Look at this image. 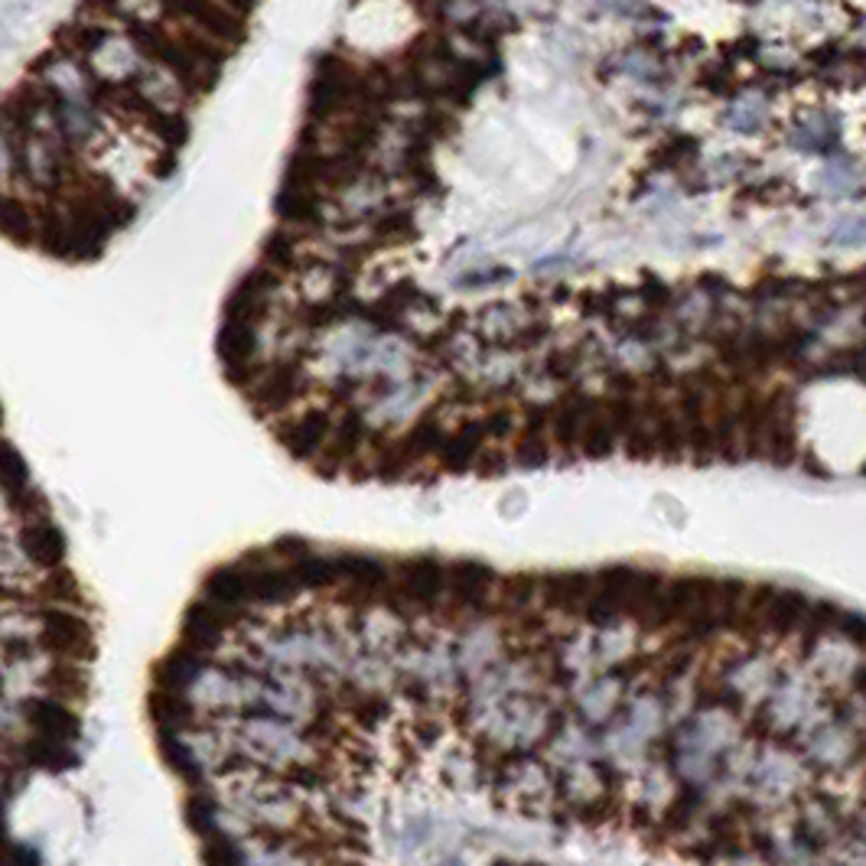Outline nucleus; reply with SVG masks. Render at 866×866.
<instances>
[{"instance_id":"f257e3e1","label":"nucleus","mask_w":866,"mask_h":866,"mask_svg":"<svg viewBox=\"0 0 866 866\" xmlns=\"http://www.w3.org/2000/svg\"><path fill=\"white\" fill-rule=\"evenodd\" d=\"M358 69L348 66L343 56L336 52H323L316 59V72H313V82H309V98H306V118L313 125H323L329 121L333 115L346 111L355 105V95H358Z\"/></svg>"},{"instance_id":"f03ea898","label":"nucleus","mask_w":866,"mask_h":866,"mask_svg":"<svg viewBox=\"0 0 866 866\" xmlns=\"http://www.w3.org/2000/svg\"><path fill=\"white\" fill-rule=\"evenodd\" d=\"M37 616L43 622L40 646L46 651L59 655L62 661H91L95 658V632L86 616L62 607H43Z\"/></svg>"},{"instance_id":"7ed1b4c3","label":"nucleus","mask_w":866,"mask_h":866,"mask_svg":"<svg viewBox=\"0 0 866 866\" xmlns=\"http://www.w3.org/2000/svg\"><path fill=\"white\" fill-rule=\"evenodd\" d=\"M450 590V563L433 558V554H417L401 561V573H397V593L407 607L417 609H436L440 600Z\"/></svg>"},{"instance_id":"20e7f679","label":"nucleus","mask_w":866,"mask_h":866,"mask_svg":"<svg viewBox=\"0 0 866 866\" xmlns=\"http://www.w3.org/2000/svg\"><path fill=\"white\" fill-rule=\"evenodd\" d=\"M216 355L225 368V378L232 385H238L242 391H248L258 378V365H255V355H258V333L255 326L248 323H232V319H222L216 336Z\"/></svg>"},{"instance_id":"39448f33","label":"nucleus","mask_w":866,"mask_h":866,"mask_svg":"<svg viewBox=\"0 0 866 866\" xmlns=\"http://www.w3.org/2000/svg\"><path fill=\"white\" fill-rule=\"evenodd\" d=\"M252 7H216V3H176L164 7L167 17H186L199 33L225 46H242L248 40V23L245 13Z\"/></svg>"},{"instance_id":"423d86ee","label":"nucleus","mask_w":866,"mask_h":866,"mask_svg":"<svg viewBox=\"0 0 866 866\" xmlns=\"http://www.w3.org/2000/svg\"><path fill=\"white\" fill-rule=\"evenodd\" d=\"M255 391H245L252 407L264 411V414H277L284 407H291L301 394L306 391V378L301 362H274L267 368H260V375L255 378Z\"/></svg>"},{"instance_id":"0eeeda50","label":"nucleus","mask_w":866,"mask_h":866,"mask_svg":"<svg viewBox=\"0 0 866 866\" xmlns=\"http://www.w3.org/2000/svg\"><path fill=\"white\" fill-rule=\"evenodd\" d=\"M597 404H600V397H593V394H587V391L580 388L563 391L561 397L551 404V440L558 443L561 456L577 460L587 421L593 417Z\"/></svg>"},{"instance_id":"6e6552de","label":"nucleus","mask_w":866,"mask_h":866,"mask_svg":"<svg viewBox=\"0 0 866 866\" xmlns=\"http://www.w3.org/2000/svg\"><path fill=\"white\" fill-rule=\"evenodd\" d=\"M277 284H281V274L270 270L267 264L252 267V270L235 284V291L228 294V301H225V319H232V323H248V326L260 323L264 313H267V301H270V294L277 291Z\"/></svg>"},{"instance_id":"1a4fd4ad","label":"nucleus","mask_w":866,"mask_h":866,"mask_svg":"<svg viewBox=\"0 0 866 866\" xmlns=\"http://www.w3.org/2000/svg\"><path fill=\"white\" fill-rule=\"evenodd\" d=\"M639 570L636 567H626V563H616V567H603L597 573V590H593V600L587 607V619L593 626H609L612 619L619 616H629V597H632V583H636Z\"/></svg>"},{"instance_id":"9d476101","label":"nucleus","mask_w":866,"mask_h":866,"mask_svg":"<svg viewBox=\"0 0 866 866\" xmlns=\"http://www.w3.org/2000/svg\"><path fill=\"white\" fill-rule=\"evenodd\" d=\"M811 612H815V607L808 603L805 593H798V590H769L766 587L762 593H756L749 619L762 622L772 632H795L801 622L811 619Z\"/></svg>"},{"instance_id":"9b49d317","label":"nucleus","mask_w":866,"mask_h":866,"mask_svg":"<svg viewBox=\"0 0 866 866\" xmlns=\"http://www.w3.org/2000/svg\"><path fill=\"white\" fill-rule=\"evenodd\" d=\"M515 463L521 470H541L551 463V404H531L521 414Z\"/></svg>"},{"instance_id":"f8f14e48","label":"nucleus","mask_w":866,"mask_h":866,"mask_svg":"<svg viewBox=\"0 0 866 866\" xmlns=\"http://www.w3.org/2000/svg\"><path fill=\"white\" fill-rule=\"evenodd\" d=\"M277 436H281L284 450H287L294 460H301V463L319 460L323 450L329 446V436H333V417H329V411H323V407L306 411L304 417H297L294 424H287Z\"/></svg>"},{"instance_id":"ddd939ff","label":"nucleus","mask_w":866,"mask_h":866,"mask_svg":"<svg viewBox=\"0 0 866 866\" xmlns=\"http://www.w3.org/2000/svg\"><path fill=\"white\" fill-rule=\"evenodd\" d=\"M495 570L489 563L473 561V558H463V561L450 563V600L460 609H470V612H479L485 609L489 597H492V587H495Z\"/></svg>"},{"instance_id":"4468645a","label":"nucleus","mask_w":866,"mask_h":866,"mask_svg":"<svg viewBox=\"0 0 866 866\" xmlns=\"http://www.w3.org/2000/svg\"><path fill=\"white\" fill-rule=\"evenodd\" d=\"M593 590H597V573L587 570L548 573L541 580V600L558 612H587Z\"/></svg>"},{"instance_id":"2eb2a0df","label":"nucleus","mask_w":866,"mask_h":866,"mask_svg":"<svg viewBox=\"0 0 866 866\" xmlns=\"http://www.w3.org/2000/svg\"><path fill=\"white\" fill-rule=\"evenodd\" d=\"M485 436H489V433H485V424H482V421H476V417L463 421L456 431L446 436V446H443V453H440L443 473H450V476L470 473L479 463V456H482Z\"/></svg>"},{"instance_id":"dca6fc26","label":"nucleus","mask_w":866,"mask_h":866,"mask_svg":"<svg viewBox=\"0 0 866 866\" xmlns=\"http://www.w3.org/2000/svg\"><path fill=\"white\" fill-rule=\"evenodd\" d=\"M365 436H368V427H365V417L358 414V411H346L343 417H339V424L333 427V436H329V446L323 450V456H319V476H333V470L339 473L343 466H346L348 460L362 450V443H365Z\"/></svg>"},{"instance_id":"f3484780","label":"nucleus","mask_w":866,"mask_h":866,"mask_svg":"<svg viewBox=\"0 0 866 866\" xmlns=\"http://www.w3.org/2000/svg\"><path fill=\"white\" fill-rule=\"evenodd\" d=\"M20 548L30 561L43 570H59L66 563V554H69V544H66V534L59 524L52 521H30L23 524L20 531Z\"/></svg>"},{"instance_id":"a211bd4d","label":"nucleus","mask_w":866,"mask_h":866,"mask_svg":"<svg viewBox=\"0 0 866 866\" xmlns=\"http://www.w3.org/2000/svg\"><path fill=\"white\" fill-rule=\"evenodd\" d=\"M203 600L225 609H242L252 603V580L245 563H218L203 580Z\"/></svg>"},{"instance_id":"6ab92c4d","label":"nucleus","mask_w":866,"mask_h":866,"mask_svg":"<svg viewBox=\"0 0 866 866\" xmlns=\"http://www.w3.org/2000/svg\"><path fill=\"white\" fill-rule=\"evenodd\" d=\"M23 717L37 730V737L62 739V742L79 737V717L56 697H30L23 703Z\"/></svg>"},{"instance_id":"aec40b11","label":"nucleus","mask_w":866,"mask_h":866,"mask_svg":"<svg viewBox=\"0 0 866 866\" xmlns=\"http://www.w3.org/2000/svg\"><path fill=\"white\" fill-rule=\"evenodd\" d=\"M274 216L287 225H323V206H319V193L313 186L301 183H281L277 196H274Z\"/></svg>"},{"instance_id":"412c9836","label":"nucleus","mask_w":866,"mask_h":866,"mask_svg":"<svg viewBox=\"0 0 866 866\" xmlns=\"http://www.w3.org/2000/svg\"><path fill=\"white\" fill-rule=\"evenodd\" d=\"M339 580H346L352 593L375 597L388 583V567L372 554H339Z\"/></svg>"},{"instance_id":"4be33fe9","label":"nucleus","mask_w":866,"mask_h":866,"mask_svg":"<svg viewBox=\"0 0 866 866\" xmlns=\"http://www.w3.org/2000/svg\"><path fill=\"white\" fill-rule=\"evenodd\" d=\"M248 580H252V603H264V607L284 603V600H291L301 590L294 573H291V567L258 563V567L248 570Z\"/></svg>"},{"instance_id":"5701e85b","label":"nucleus","mask_w":866,"mask_h":866,"mask_svg":"<svg viewBox=\"0 0 866 866\" xmlns=\"http://www.w3.org/2000/svg\"><path fill=\"white\" fill-rule=\"evenodd\" d=\"M147 710H150L160 734H179V730L193 727V720H196L186 697H179L176 691H160V688L147 697Z\"/></svg>"},{"instance_id":"b1692460","label":"nucleus","mask_w":866,"mask_h":866,"mask_svg":"<svg viewBox=\"0 0 866 866\" xmlns=\"http://www.w3.org/2000/svg\"><path fill=\"white\" fill-rule=\"evenodd\" d=\"M446 436H450V433L443 431L440 417H436V414H424L411 431L401 436V446L407 450V456H411L414 466H417V463H424V460H431V456H440V453H443Z\"/></svg>"},{"instance_id":"393cba45","label":"nucleus","mask_w":866,"mask_h":866,"mask_svg":"<svg viewBox=\"0 0 866 866\" xmlns=\"http://www.w3.org/2000/svg\"><path fill=\"white\" fill-rule=\"evenodd\" d=\"M203 668V655L193 649H176L170 651L160 665H157V688L160 691H183L193 678H196V671Z\"/></svg>"},{"instance_id":"a878e982","label":"nucleus","mask_w":866,"mask_h":866,"mask_svg":"<svg viewBox=\"0 0 866 866\" xmlns=\"http://www.w3.org/2000/svg\"><path fill=\"white\" fill-rule=\"evenodd\" d=\"M619 446V433L612 427V421L607 417V407H603V397L593 411V417L587 421V431H583V440H580V456L587 460H609Z\"/></svg>"},{"instance_id":"bb28decb","label":"nucleus","mask_w":866,"mask_h":866,"mask_svg":"<svg viewBox=\"0 0 866 866\" xmlns=\"http://www.w3.org/2000/svg\"><path fill=\"white\" fill-rule=\"evenodd\" d=\"M489 72H492V69H489L485 62H456V66H453V76L443 82L440 95H443L450 105L466 108V105L473 101L476 88L489 79Z\"/></svg>"},{"instance_id":"cd10ccee","label":"nucleus","mask_w":866,"mask_h":866,"mask_svg":"<svg viewBox=\"0 0 866 866\" xmlns=\"http://www.w3.org/2000/svg\"><path fill=\"white\" fill-rule=\"evenodd\" d=\"M3 235L7 242L20 245V248H33L37 245V216L30 213V206L17 196H3Z\"/></svg>"},{"instance_id":"c85d7f7f","label":"nucleus","mask_w":866,"mask_h":866,"mask_svg":"<svg viewBox=\"0 0 866 866\" xmlns=\"http://www.w3.org/2000/svg\"><path fill=\"white\" fill-rule=\"evenodd\" d=\"M23 756H27V762L40 766V769H49V772H62V769H72L79 762V756L69 749V742L49 737L27 739Z\"/></svg>"},{"instance_id":"c756f323","label":"nucleus","mask_w":866,"mask_h":866,"mask_svg":"<svg viewBox=\"0 0 866 866\" xmlns=\"http://www.w3.org/2000/svg\"><path fill=\"white\" fill-rule=\"evenodd\" d=\"M301 590H326L339 580V558L306 554L304 561L287 563Z\"/></svg>"},{"instance_id":"7c9ffc66","label":"nucleus","mask_w":866,"mask_h":866,"mask_svg":"<svg viewBox=\"0 0 866 866\" xmlns=\"http://www.w3.org/2000/svg\"><path fill=\"white\" fill-rule=\"evenodd\" d=\"M260 258H264V264H267L270 270H277V274L297 270V267H301L297 235H294V232H284V228L270 232V235L264 238V245H260Z\"/></svg>"},{"instance_id":"2f4dec72","label":"nucleus","mask_w":866,"mask_h":866,"mask_svg":"<svg viewBox=\"0 0 866 866\" xmlns=\"http://www.w3.org/2000/svg\"><path fill=\"white\" fill-rule=\"evenodd\" d=\"M0 479H3L7 502H13L17 495H23L30 489V466L10 440H3V446H0Z\"/></svg>"},{"instance_id":"473e14b6","label":"nucleus","mask_w":866,"mask_h":866,"mask_svg":"<svg viewBox=\"0 0 866 866\" xmlns=\"http://www.w3.org/2000/svg\"><path fill=\"white\" fill-rule=\"evenodd\" d=\"M157 742H160V756L167 759V766L174 769L179 779L186 781H196L203 779V769H199V762L193 759V752L179 742L176 734H157Z\"/></svg>"},{"instance_id":"72a5a7b5","label":"nucleus","mask_w":866,"mask_h":866,"mask_svg":"<svg viewBox=\"0 0 866 866\" xmlns=\"http://www.w3.org/2000/svg\"><path fill=\"white\" fill-rule=\"evenodd\" d=\"M417 238V222L411 213H388L375 222V245H407Z\"/></svg>"},{"instance_id":"f704fd0d","label":"nucleus","mask_w":866,"mask_h":866,"mask_svg":"<svg viewBox=\"0 0 866 866\" xmlns=\"http://www.w3.org/2000/svg\"><path fill=\"white\" fill-rule=\"evenodd\" d=\"M46 688L62 697H86L88 675L76 668V661H59L52 671H46Z\"/></svg>"},{"instance_id":"c9c22d12","label":"nucleus","mask_w":866,"mask_h":866,"mask_svg":"<svg viewBox=\"0 0 866 866\" xmlns=\"http://www.w3.org/2000/svg\"><path fill=\"white\" fill-rule=\"evenodd\" d=\"M147 125L167 144V150H179L189 140V118L179 115V111H154L147 118Z\"/></svg>"},{"instance_id":"e433bc0d","label":"nucleus","mask_w":866,"mask_h":866,"mask_svg":"<svg viewBox=\"0 0 866 866\" xmlns=\"http://www.w3.org/2000/svg\"><path fill=\"white\" fill-rule=\"evenodd\" d=\"M40 597H43V600L82 603V587H79V580H76L66 567H59V570H52L43 583H40Z\"/></svg>"},{"instance_id":"4c0bfd02","label":"nucleus","mask_w":866,"mask_h":866,"mask_svg":"<svg viewBox=\"0 0 866 866\" xmlns=\"http://www.w3.org/2000/svg\"><path fill=\"white\" fill-rule=\"evenodd\" d=\"M186 824L196 830V834H216L213 830V824H216V805L203 795V791H193L189 798H186Z\"/></svg>"},{"instance_id":"58836bf2","label":"nucleus","mask_w":866,"mask_h":866,"mask_svg":"<svg viewBox=\"0 0 866 866\" xmlns=\"http://www.w3.org/2000/svg\"><path fill=\"white\" fill-rule=\"evenodd\" d=\"M203 864L206 866H242L238 847L225 834H209L203 844Z\"/></svg>"},{"instance_id":"ea45409f","label":"nucleus","mask_w":866,"mask_h":866,"mask_svg":"<svg viewBox=\"0 0 866 866\" xmlns=\"http://www.w3.org/2000/svg\"><path fill=\"white\" fill-rule=\"evenodd\" d=\"M414 130H417V134H424V137H431L433 144H436V140H443V137L456 134V121H453L446 111H436V108H431V111H424V118L414 125Z\"/></svg>"},{"instance_id":"a19ab883","label":"nucleus","mask_w":866,"mask_h":866,"mask_svg":"<svg viewBox=\"0 0 866 866\" xmlns=\"http://www.w3.org/2000/svg\"><path fill=\"white\" fill-rule=\"evenodd\" d=\"M66 33L72 37V49H76V52H86V56L88 52H95L98 46L108 40V30H105V27H69Z\"/></svg>"},{"instance_id":"79ce46f5","label":"nucleus","mask_w":866,"mask_h":866,"mask_svg":"<svg viewBox=\"0 0 866 866\" xmlns=\"http://www.w3.org/2000/svg\"><path fill=\"white\" fill-rule=\"evenodd\" d=\"M482 424H485V433H489L492 440H505V436H512V431H515V414H512L509 407H499V411H492Z\"/></svg>"},{"instance_id":"37998d69","label":"nucleus","mask_w":866,"mask_h":866,"mask_svg":"<svg viewBox=\"0 0 866 866\" xmlns=\"http://www.w3.org/2000/svg\"><path fill=\"white\" fill-rule=\"evenodd\" d=\"M544 368H548V375H551L554 382H567L570 372L577 368V352H554Z\"/></svg>"},{"instance_id":"c03bdc74","label":"nucleus","mask_w":866,"mask_h":866,"mask_svg":"<svg viewBox=\"0 0 866 866\" xmlns=\"http://www.w3.org/2000/svg\"><path fill=\"white\" fill-rule=\"evenodd\" d=\"M274 554H281V558H287L291 563L304 561L306 554H313L309 551V544H306L304 538H281L277 544H274Z\"/></svg>"},{"instance_id":"a18cd8bd","label":"nucleus","mask_w":866,"mask_h":866,"mask_svg":"<svg viewBox=\"0 0 866 866\" xmlns=\"http://www.w3.org/2000/svg\"><path fill=\"white\" fill-rule=\"evenodd\" d=\"M479 476L489 479V476H502L505 473V456L499 453V450H492V453H485L482 450V456H479Z\"/></svg>"},{"instance_id":"49530a36","label":"nucleus","mask_w":866,"mask_h":866,"mask_svg":"<svg viewBox=\"0 0 866 866\" xmlns=\"http://www.w3.org/2000/svg\"><path fill=\"white\" fill-rule=\"evenodd\" d=\"M837 629L844 636H850L854 642H866V619H860V616H840Z\"/></svg>"},{"instance_id":"de8ad7c7","label":"nucleus","mask_w":866,"mask_h":866,"mask_svg":"<svg viewBox=\"0 0 866 866\" xmlns=\"http://www.w3.org/2000/svg\"><path fill=\"white\" fill-rule=\"evenodd\" d=\"M548 336V323H534V326H528L524 333H519L515 336V343L512 346H519V348H534L541 339Z\"/></svg>"},{"instance_id":"09e8293b","label":"nucleus","mask_w":866,"mask_h":866,"mask_svg":"<svg viewBox=\"0 0 866 866\" xmlns=\"http://www.w3.org/2000/svg\"><path fill=\"white\" fill-rule=\"evenodd\" d=\"M642 297H646L651 306H665L668 301H671V291H668L661 281L651 277V281H646V287H642Z\"/></svg>"},{"instance_id":"8fccbe9b","label":"nucleus","mask_w":866,"mask_h":866,"mask_svg":"<svg viewBox=\"0 0 866 866\" xmlns=\"http://www.w3.org/2000/svg\"><path fill=\"white\" fill-rule=\"evenodd\" d=\"M10 866H40V857L33 847L23 844H10Z\"/></svg>"},{"instance_id":"3c124183","label":"nucleus","mask_w":866,"mask_h":866,"mask_svg":"<svg viewBox=\"0 0 866 866\" xmlns=\"http://www.w3.org/2000/svg\"><path fill=\"white\" fill-rule=\"evenodd\" d=\"M176 170V150H164V157H160V164H157V176H170Z\"/></svg>"},{"instance_id":"603ef678","label":"nucleus","mask_w":866,"mask_h":866,"mask_svg":"<svg viewBox=\"0 0 866 866\" xmlns=\"http://www.w3.org/2000/svg\"><path fill=\"white\" fill-rule=\"evenodd\" d=\"M857 691L866 700V668H860V675H857Z\"/></svg>"}]
</instances>
